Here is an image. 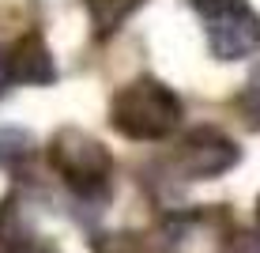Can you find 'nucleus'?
I'll return each mask as SVG.
<instances>
[{"mask_svg":"<svg viewBox=\"0 0 260 253\" xmlns=\"http://www.w3.org/2000/svg\"><path fill=\"white\" fill-rule=\"evenodd\" d=\"M185 121V102L170 83L155 76H136L117 87L110 102V125L124 140H170Z\"/></svg>","mask_w":260,"mask_h":253,"instance_id":"obj_1","label":"nucleus"},{"mask_svg":"<svg viewBox=\"0 0 260 253\" xmlns=\"http://www.w3.org/2000/svg\"><path fill=\"white\" fill-rule=\"evenodd\" d=\"M219 61H245L260 46V15L249 0H189Z\"/></svg>","mask_w":260,"mask_h":253,"instance_id":"obj_3","label":"nucleus"},{"mask_svg":"<svg viewBox=\"0 0 260 253\" xmlns=\"http://www.w3.org/2000/svg\"><path fill=\"white\" fill-rule=\"evenodd\" d=\"M256 219H260V201H256Z\"/></svg>","mask_w":260,"mask_h":253,"instance_id":"obj_10","label":"nucleus"},{"mask_svg":"<svg viewBox=\"0 0 260 253\" xmlns=\"http://www.w3.org/2000/svg\"><path fill=\"white\" fill-rule=\"evenodd\" d=\"M15 79H12V61H8V53H0V95L12 87Z\"/></svg>","mask_w":260,"mask_h":253,"instance_id":"obj_9","label":"nucleus"},{"mask_svg":"<svg viewBox=\"0 0 260 253\" xmlns=\"http://www.w3.org/2000/svg\"><path fill=\"white\" fill-rule=\"evenodd\" d=\"M241 110H245V117H249L253 125H260V72L249 79L245 95H241Z\"/></svg>","mask_w":260,"mask_h":253,"instance_id":"obj_8","label":"nucleus"},{"mask_svg":"<svg viewBox=\"0 0 260 253\" xmlns=\"http://www.w3.org/2000/svg\"><path fill=\"white\" fill-rule=\"evenodd\" d=\"M222 253H260V231H234L222 242Z\"/></svg>","mask_w":260,"mask_h":253,"instance_id":"obj_7","label":"nucleus"},{"mask_svg":"<svg viewBox=\"0 0 260 253\" xmlns=\"http://www.w3.org/2000/svg\"><path fill=\"white\" fill-rule=\"evenodd\" d=\"M49 166L60 174L72 196L79 201H110V178H113V155L102 140H94L83 129H57V136L46 148Z\"/></svg>","mask_w":260,"mask_h":253,"instance_id":"obj_2","label":"nucleus"},{"mask_svg":"<svg viewBox=\"0 0 260 253\" xmlns=\"http://www.w3.org/2000/svg\"><path fill=\"white\" fill-rule=\"evenodd\" d=\"M143 4H147V0H83L87 15H91V31H94L98 42L113 38Z\"/></svg>","mask_w":260,"mask_h":253,"instance_id":"obj_6","label":"nucleus"},{"mask_svg":"<svg viewBox=\"0 0 260 253\" xmlns=\"http://www.w3.org/2000/svg\"><path fill=\"white\" fill-rule=\"evenodd\" d=\"M241 159V148L215 125H196L189 129L170 151V170L185 182H211V178L234 170Z\"/></svg>","mask_w":260,"mask_h":253,"instance_id":"obj_4","label":"nucleus"},{"mask_svg":"<svg viewBox=\"0 0 260 253\" xmlns=\"http://www.w3.org/2000/svg\"><path fill=\"white\" fill-rule=\"evenodd\" d=\"M12 61V79L15 83H30V87H46V83H57V65H53V53L46 46L38 31L23 34L19 42L8 53Z\"/></svg>","mask_w":260,"mask_h":253,"instance_id":"obj_5","label":"nucleus"}]
</instances>
